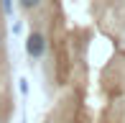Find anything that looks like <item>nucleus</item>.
Here are the masks:
<instances>
[{
	"label": "nucleus",
	"mask_w": 125,
	"mask_h": 123,
	"mask_svg": "<svg viewBox=\"0 0 125 123\" xmlns=\"http://www.w3.org/2000/svg\"><path fill=\"white\" fill-rule=\"evenodd\" d=\"M26 51L31 59H41L43 54H46V36H43L41 31H33L31 36H28L26 41Z\"/></svg>",
	"instance_id": "nucleus-1"
},
{
	"label": "nucleus",
	"mask_w": 125,
	"mask_h": 123,
	"mask_svg": "<svg viewBox=\"0 0 125 123\" xmlns=\"http://www.w3.org/2000/svg\"><path fill=\"white\" fill-rule=\"evenodd\" d=\"M21 5H23L26 10H33L36 5H41V0H21Z\"/></svg>",
	"instance_id": "nucleus-2"
},
{
	"label": "nucleus",
	"mask_w": 125,
	"mask_h": 123,
	"mask_svg": "<svg viewBox=\"0 0 125 123\" xmlns=\"http://www.w3.org/2000/svg\"><path fill=\"white\" fill-rule=\"evenodd\" d=\"M0 3H3V13H5V15L13 13V3H10V0H0Z\"/></svg>",
	"instance_id": "nucleus-3"
},
{
	"label": "nucleus",
	"mask_w": 125,
	"mask_h": 123,
	"mask_svg": "<svg viewBox=\"0 0 125 123\" xmlns=\"http://www.w3.org/2000/svg\"><path fill=\"white\" fill-rule=\"evenodd\" d=\"M0 44H3V33H0Z\"/></svg>",
	"instance_id": "nucleus-4"
},
{
	"label": "nucleus",
	"mask_w": 125,
	"mask_h": 123,
	"mask_svg": "<svg viewBox=\"0 0 125 123\" xmlns=\"http://www.w3.org/2000/svg\"><path fill=\"white\" fill-rule=\"evenodd\" d=\"M0 123H3V121H0Z\"/></svg>",
	"instance_id": "nucleus-5"
}]
</instances>
